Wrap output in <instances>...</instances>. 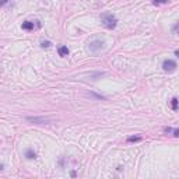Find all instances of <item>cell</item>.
I'll list each match as a JSON object with an SVG mask.
<instances>
[{"mask_svg":"<svg viewBox=\"0 0 179 179\" xmlns=\"http://www.w3.org/2000/svg\"><path fill=\"white\" fill-rule=\"evenodd\" d=\"M175 56H178V58H179V49H176V51H175Z\"/></svg>","mask_w":179,"mask_h":179,"instance_id":"14","label":"cell"},{"mask_svg":"<svg viewBox=\"0 0 179 179\" xmlns=\"http://www.w3.org/2000/svg\"><path fill=\"white\" fill-rule=\"evenodd\" d=\"M101 23L106 30H113L118 25V18L112 13H104L101 16Z\"/></svg>","mask_w":179,"mask_h":179,"instance_id":"1","label":"cell"},{"mask_svg":"<svg viewBox=\"0 0 179 179\" xmlns=\"http://www.w3.org/2000/svg\"><path fill=\"white\" fill-rule=\"evenodd\" d=\"M178 30H179V23H178V24H176L175 27H173V32H175V31H178Z\"/></svg>","mask_w":179,"mask_h":179,"instance_id":"13","label":"cell"},{"mask_svg":"<svg viewBox=\"0 0 179 179\" xmlns=\"http://www.w3.org/2000/svg\"><path fill=\"white\" fill-rule=\"evenodd\" d=\"M171 108H172V111H178L179 109V99L176 97H173L171 99Z\"/></svg>","mask_w":179,"mask_h":179,"instance_id":"8","label":"cell"},{"mask_svg":"<svg viewBox=\"0 0 179 179\" xmlns=\"http://www.w3.org/2000/svg\"><path fill=\"white\" fill-rule=\"evenodd\" d=\"M164 132H165V133H172L173 129L172 128H165V129H164Z\"/></svg>","mask_w":179,"mask_h":179,"instance_id":"11","label":"cell"},{"mask_svg":"<svg viewBox=\"0 0 179 179\" xmlns=\"http://www.w3.org/2000/svg\"><path fill=\"white\" fill-rule=\"evenodd\" d=\"M27 122H31L35 125H45V123H51L52 118L49 116H27Z\"/></svg>","mask_w":179,"mask_h":179,"instance_id":"2","label":"cell"},{"mask_svg":"<svg viewBox=\"0 0 179 179\" xmlns=\"http://www.w3.org/2000/svg\"><path fill=\"white\" fill-rule=\"evenodd\" d=\"M41 24H39V21H24L23 24H21V28L24 30V31H34L35 28H39Z\"/></svg>","mask_w":179,"mask_h":179,"instance_id":"4","label":"cell"},{"mask_svg":"<svg viewBox=\"0 0 179 179\" xmlns=\"http://www.w3.org/2000/svg\"><path fill=\"white\" fill-rule=\"evenodd\" d=\"M52 46V42L51 41H41V48H44V49H48V48H51Z\"/></svg>","mask_w":179,"mask_h":179,"instance_id":"10","label":"cell"},{"mask_svg":"<svg viewBox=\"0 0 179 179\" xmlns=\"http://www.w3.org/2000/svg\"><path fill=\"white\" fill-rule=\"evenodd\" d=\"M58 53L60 58H66V56L69 55V48H67V46H60L58 49Z\"/></svg>","mask_w":179,"mask_h":179,"instance_id":"6","label":"cell"},{"mask_svg":"<svg viewBox=\"0 0 179 179\" xmlns=\"http://www.w3.org/2000/svg\"><path fill=\"white\" fill-rule=\"evenodd\" d=\"M173 136H175V137H179V129H173Z\"/></svg>","mask_w":179,"mask_h":179,"instance_id":"12","label":"cell"},{"mask_svg":"<svg viewBox=\"0 0 179 179\" xmlns=\"http://www.w3.org/2000/svg\"><path fill=\"white\" fill-rule=\"evenodd\" d=\"M25 157L28 158V160H34V158H37V154H35V151H34L32 148H27Z\"/></svg>","mask_w":179,"mask_h":179,"instance_id":"7","label":"cell"},{"mask_svg":"<svg viewBox=\"0 0 179 179\" xmlns=\"http://www.w3.org/2000/svg\"><path fill=\"white\" fill-rule=\"evenodd\" d=\"M104 48H105V42L101 41V39H94V41H91L88 45L90 52H92V53H97V52L102 51Z\"/></svg>","mask_w":179,"mask_h":179,"instance_id":"3","label":"cell"},{"mask_svg":"<svg viewBox=\"0 0 179 179\" xmlns=\"http://www.w3.org/2000/svg\"><path fill=\"white\" fill-rule=\"evenodd\" d=\"M126 140H128V143H139L143 140V137L141 136H129Z\"/></svg>","mask_w":179,"mask_h":179,"instance_id":"9","label":"cell"},{"mask_svg":"<svg viewBox=\"0 0 179 179\" xmlns=\"http://www.w3.org/2000/svg\"><path fill=\"white\" fill-rule=\"evenodd\" d=\"M162 69L165 71H173L176 69V62L172 60V59H166V60H164V63H162Z\"/></svg>","mask_w":179,"mask_h":179,"instance_id":"5","label":"cell"}]
</instances>
